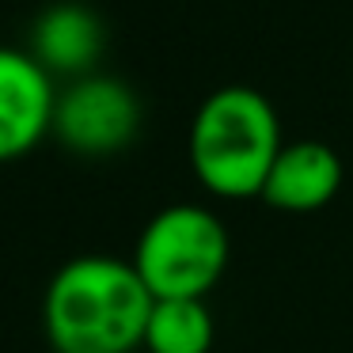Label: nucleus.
Returning <instances> with one entry per match:
<instances>
[{
  "label": "nucleus",
  "mask_w": 353,
  "mask_h": 353,
  "mask_svg": "<svg viewBox=\"0 0 353 353\" xmlns=\"http://www.w3.org/2000/svg\"><path fill=\"white\" fill-rule=\"evenodd\" d=\"M342 190V160L323 141L281 145L259 198L281 213H315Z\"/></svg>",
  "instance_id": "6"
},
{
  "label": "nucleus",
  "mask_w": 353,
  "mask_h": 353,
  "mask_svg": "<svg viewBox=\"0 0 353 353\" xmlns=\"http://www.w3.org/2000/svg\"><path fill=\"white\" fill-rule=\"evenodd\" d=\"M152 304L133 259L80 254L50 277L42 327L54 353H133L145 342Z\"/></svg>",
  "instance_id": "1"
},
{
  "label": "nucleus",
  "mask_w": 353,
  "mask_h": 353,
  "mask_svg": "<svg viewBox=\"0 0 353 353\" xmlns=\"http://www.w3.org/2000/svg\"><path fill=\"white\" fill-rule=\"evenodd\" d=\"M54 77L31 50L0 46V163L27 156L54 125Z\"/></svg>",
  "instance_id": "5"
},
{
  "label": "nucleus",
  "mask_w": 353,
  "mask_h": 353,
  "mask_svg": "<svg viewBox=\"0 0 353 353\" xmlns=\"http://www.w3.org/2000/svg\"><path fill=\"white\" fill-rule=\"evenodd\" d=\"M232 239L205 205H168L137 236L133 266L156 300H205L228 270Z\"/></svg>",
  "instance_id": "3"
},
{
  "label": "nucleus",
  "mask_w": 353,
  "mask_h": 353,
  "mask_svg": "<svg viewBox=\"0 0 353 353\" xmlns=\"http://www.w3.org/2000/svg\"><path fill=\"white\" fill-rule=\"evenodd\" d=\"M213 315L205 300H156L141 350L148 353H209L213 350Z\"/></svg>",
  "instance_id": "8"
},
{
  "label": "nucleus",
  "mask_w": 353,
  "mask_h": 353,
  "mask_svg": "<svg viewBox=\"0 0 353 353\" xmlns=\"http://www.w3.org/2000/svg\"><path fill=\"white\" fill-rule=\"evenodd\" d=\"M141 103L118 77H77L54 103V133L77 156H114L137 137Z\"/></svg>",
  "instance_id": "4"
},
{
  "label": "nucleus",
  "mask_w": 353,
  "mask_h": 353,
  "mask_svg": "<svg viewBox=\"0 0 353 353\" xmlns=\"http://www.w3.org/2000/svg\"><path fill=\"white\" fill-rule=\"evenodd\" d=\"M103 54V23L92 8L61 0L46 8L31 34V57L50 77H88Z\"/></svg>",
  "instance_id": "7"
},
{
  "label": "nucleus",
  "mask_w": 353,
  "mask_h": 353,
  "mask_svg": "<svg viewBox=\"0 0 353 353\" xmlns=\"http://www.w3.org/2000/svg\"><path fill=\"white\" fill-rule=\"evenodd\" d=\"M281 122L274 103L247 84H228L205 95L190 122L186 156L194 179L216 198H259L277 152Z\"/></svg>",
  "instance_id": "2"
}]
</instances>
